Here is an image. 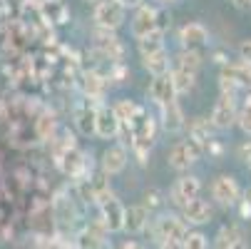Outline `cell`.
Segmentation results:
<instances>
[{"instance_id":"f546056e","label":"cell","mask_w":251,"mask_h":249,"mask_svg":"<svg viewBox=\"0 0 251 249\" xmlns=\"http://www.w3.org/2000/svg\"><path fill=\"white\" fill-rule=\"evenodd\" d=\"M239 209H241V217H251V187H246L241 192V199L236 202Z\"/></svg>"},{"instance_id":"30bf717a","label":"cell","mask_w":251,"mask_h":249,"mask_svg":"<svg viewBox=\"0 0 251 249\" xmlns=\"http://www.w3.org/2000/svg\"><path fill=\"white\" fill-rule=\"evenodd\" d=\"M157 13H159V8L147 5V3L137 8V13L132 18V35H134V40L145 38V35L157 30Z\"/></svg>"},{"instance_id":"836d02e7","label":"cell","mask_w":251,"mask_h":249,"mask_svg":"<svg viewBox=\"0 0 251 249\" xmlns=\"http://www.w3.org/2000/svg\"><path fill=\"white\" fill-rule=\"evenodd\" d=\"M120 3L125 8H139V5H145V0H120Z\"/></svg>"},{"instance_id":"e0dca14e","label":"cell","mask_w":251,"mask_h":249,"mask_svg":"<svg viewBox=\"0 0 251 249\" xmlns=\"http://www.w3.org/2000/svg\"><path fill=\"white\" fill-rule=\"evenodd\" d=\"M145 60V70L152 75V78H159V75H169L172 73V60H169V53L167 50H159L154 55H147L142 57Z\"/></svg>"},{"instance_id":"2e32d148","label":"cell","mask_w":251,"mask_h":249,"mask_svg":"<svg viewBox=\"0 0 251 249\" xmlns=\"http://www.w3.org/2000/svg\"><path fill=\"white\" fill-rule=\"evenodd\" d=\"M187 130H189V139L197 142V145L201 147V152L209 150V145L214 142V127H211V122H209L206 117H194V120H189V122H187Z\"/></svg>"},{"instance_id":"4dcf8cb0","label":"cell","mask_w":251,"mask_h":249,"mask_svg":"<svg viewBox=\"0 0 251 249\" xmlns=\"http://www.w3.org/2000/svg\"><path fill=\"white\" fill-rule=\"evenodd\" d=\"M236 53H239V60H244V62L251 65V38H244V40L239 43Z\"/></svg>"},{"instance_id":"9c48e42d","label":"cell","mask_w":251,"mask_h":249,"mask_svg":"<svg viewBox=\"0 0 251 249\" xmlns=\"http://www.w3.org/2000/svg\"><path fill=\"white\" fill-rule=\"evenodd\" d=\"M199 192H201V180H199V177H197V174H182V177L174 182L169 197H172V202H174L176 207H182V204H187L189 199H197Z\"/></svg>"},{"instance_id":"44dd1931","label":"cell","mask_w":251,"mask_h":249,"mask_svg":"<svg viewBox=\"0 0 251 249\" xmlns=\"http://www.w3.org/2000/svg\"><path fill=\"white\" fill-rule=\"evenodd\" d=\"M137 48H139V55H142V57L164 50V32H162V30H154V32L145 35V38H139V40H137Z\"/></svg>"},{"instance_id":"f1b7e54d","label":"cell","mask_w":251,"mask_h":249,"mask_svg":"<svg viewBox=\"0 0 251 249\" xmlns=\"http://www.w3.org/2000/svg\"><path fill=\"white\" fill-rule=\"evenodd\" d=\"M52 132H55V120H52L50 115H43V117L38 120V135H40L43 139H52Z\"/></svg>"},{"instance_id":"9a60e30c","label":"cell","mask_w":251,"mask_h":249,"mask_svg":"<svg viewBox=\"0 0 251 249\" xmlns=\"http://www.w3.org/2000/svg\"><path fill=\"white\" fill-rule=\"evenodd\" d=\"M125 167H127V150L122 145H112L102 152V172L107 177L120 174Z\"/></svg>"},{"instance_id":"83f0119b","label":"cell","mask_w":251,"mask_h":249,"mask_svg":"<svg viewBox=\"0 0 251 249\" xmlns=\"http://www.w3.org/2000/svg\"><path fill=\"white\" fill-rule=\"evenodd\" d=\"M179 249H209V239L201 232H187V237L182 239Z\"/></svg>"},{"instance_id":"ac0fdd59","label":"cell","mask_w":251,"mask_h":249,"mask_svg":"<svg viewBox=\"0 0 251 249\" xmlns=\"http://www.w3.org/2000/svg\"><path fill=\"white\" fill-rule=\"evenodd\" d=\"M162 125L167 132H182L187 127V120L179 110V102H172L167 108H162Z\"/></svg>"},{"instance_id":"7402d4cb","label":"cell","mask_w":251,"mask_h":249,"mask_svg":"<svg viewBox=\"0 0 251 249\" xmlns=\"http://www.w3.org/2000/svg\"><path fill=\"white\" fill-rule=\"evenodd\" d=\"M169 78H172V85H174L176 95H184V92L194 90V85H197V75H194V73H187V70H176V67H172Z\"/></svg>"},{"instance_id":"7a4b0ae2","label":"cell","mask_w":251,"mask_h":249,"mask_svg":"<svg viewBox=\"0 0 251 249\" xmlns=\"http://www.w3.org/2000/svg\"><path fill=\"white\" fill-rule=\"evenodd\" d=\"M199 157H201V147L197 145L194 139L187 137V139H179V142H174V145H172V150L167 155V162L176 172H187L192 165L199 162Z\"/></svg>"},{"instance_id":"8992f818","label":"cell","mask_w":251,"mask_h":249,"mask_svg":"<svg viewBox=\"0 0 251 249\" xmlns=\"http://www.w3.org/2000/svg\"><path fill=\"white\" fill-rule=\"evenodd\" d=\"M211 199L217 202L219 207H234V204L241 199L239 182L234 180L231 174H219V177H214V182H211Z\"/></svg>"},{"instance_id":"484cf974","label":"cell","mask_w":251,"mask_h":249,"mask_svg":"<svg viewBox=\"0 0 251 249\" xmlns=\"http://www.w3.org/2000/svg\"><path fill=\"white\" fill-rule=\"evenodd\" d=\"M82 92L87 95V97H102V92H104V78L102 75H97V73H85L82 75Z\"/></svg>"},{"instance_id":"4316f807","label":"cell","mask_w":251,"mask_h":249,"mask_svg":"<svg viewBox=\"0 0 251 249\" xmlns=\"http://www.w3.org/2000/svg\"><path fill=\"white\" fill-rule=\"evenodd\" d=\"M236 125L241 127L244 135L251 137V90L246 92L244 102H241V108H239V117H236Z\"/></svg>"},{"instance_id":"5b68a950","label":"cell","mask_w":251,"mask_h":249,"mask_svg":"<svg viewBox=\"0 0 251 249\" xmlns=\"http://www.w3.org/2000/svg\"><path fill=\"white\" fill-rule=\"evenodd\" d=\"M125 15H127V8L120 0H100V3H95V23L102 30L115 32L125 23Z\"/></svg>"},{"instance_id":"8d00e7d4","label":"cell","mask_w":251,"mask_h":249,"mask_svg":"<svg viewBox=\"0 0 251 249\" xmlns=\"http://www.w3.org/2000/svg\"><path fill=\"white\" fill-rule=\"evenodd\" d=\"M159 5H169V3H174V0H157Z\"/></svg>"},{"instance_id":"52a82bcc","label":"cell","mask_w":251,"mask_h":249,"mask_svg":"<svg viewBox=\"0 0 251 249\" xmlns=\"http://www.w3.org/2000/svg\"><path fill=\"white\" fill-rule=\"evenodd\" d=\"M179 43H182V50L201 53L209 45V30H206V25H201L197 20L182 25V30H179Z\"/></svg>"},{"instance_id":"277c9868","label":"cell","mask_w":251,"mask_h":249,"mask_svg":"<svg viewBox=\"0 0 251 249\" xmlns=\"http://www.w3.org/2000/svg\"><path fill=\"white\" fill-rule=\"evenodd\" d=\"M236 117H239V108H236V97H229V95H219L217 102H214V108H211V127L214 130H231L236 125Z\"/></svg>"},{"instance_id":"d6a6232c","label":"cell","mask_w":251,"mask_h":249,"mask_svg":"<svg viewBox=\"0 0 251 249\" xmlns=\"http://www.w3.org/2000/svg\"><path fill=\"white\" fill-rule=\"evenodd\" d=\"M231 5L239 10H251V0H231Z\"/></svg>"},{"instance_id":"e575fe53","label":"cell","mask_w":251,"mask_h":249,"mask_svg":"<svg viewBox=\"0 0 251 249\" xmlns=\"http://www.w3.org/2000/svg\"><path fill=\"white\" fill-rule=\"evenodd\" d=\"M122 249H145V244H139V242H134V239H127V242L122 244Z\"/></svg>"},{"instance_id":"d590c367","label":"cell","mask_w":251,"mask_h":249,"mask_svg":"<svg viewBox=\"0 0 251 249\" xmlns=\"http://www.w3.org/2000/svg\"><path fill=\"white\" fill-rule=\"evenodd\" d=\"M229 249H249V244L241 239V242H236V244H234V247H229Z\"/></svg>"},{"instance_id":"74e56055","label":"cell","mask_w":251,"mask_h":249,"mask_svg":"<svg viewBox=\"0 0 251 249\" xmlns=\"http://www.w3.org/2000/svg\"><path fill=\"white\" fill-rule=\"evenodd\" d=\"M246 165H249V169H251V157H249V160H246Z\"/></svg>"},{"instance_id":"ffe728a7","label":"cell","mask_w":251,"mask_h":249,"mask_svg":"<svg viewBox=\"0 0 251 249\" xmlns=\"http://www.w3.org/2000/svg\"><path fill=\"white\" fill-rule=\"evenodd\" d=\"M95 115H97V110L90 108V105H80L75 110V125H77L80 135H85V137L95 135Z\"/></svg>"},{"instance_id":"7c38bea8","label":"cell","mask_w":251,"mask_h":249,"mask_svg":"<svg viewBox=\"0 0 251 249\" xmlns=\"http://www.w3.org/2000/svg\"><path fill=\"white\" fill-rule=\"evenodd\" d=\"M222 78L234 83L239 90H251V65L244 60H231L222 65Z\"/></svg>"},{"instance_id":"cb8c5ba5","label":"cell","mask_w":251,"mask_h":249,"mask_svg":"<svg viewBox=\"0 0 251 249\" xmlns=\"http://www.w3.org/2000/svg\"><path fill=\"white\" fill-rule=\"evenodd\" d=\"M174 67L176 70H187V73H194L201 67V53H189V50H182L176 57H174Z\"/></svg>"},{"instance_id":"6da1fadb","label":"cell","mask_w":251,"mask_h":249,"mask_svg":"<svg viewBox=\"0 0 251 249\" xmlns=\"http://www.w3.org/2000/svg\"><path fill=\"white\" fill-rule=\"evenodd\" d=\"M187 232L189 227L179 215H162L154 220V239L159 247H179Z\"/></svg>"},{"instance_id":"d6986e66","label":"cell","mask_w":251,"mask_h":249,"mask_svg":"<svg viewBox=\"0 0 251 249\" xmlns=\"http://www.w3.org/2000/svg\"><path fill=\"white\" fill-rule=\"evenodd\" d=\"M241 239H244V232H241L239 224H224L217 232V237H214V249H229Z\"/></svg>"},{"instance_id":"5bb4252c","label":"cell","mask_w":251,"mask_h":249,"mask_svg":"<svg viewBox=\"0 0 251 249\" xmlns=\"http://www.w3.org/2000/svg\"><path fill=\"white\" fill-rule=\"evenodd\" d=\"M150 215L152 212L145 207V204H132V207H125V232L129 234H139L150 227Z\"/></svg>"},{"instance_id":"3957f363","label":"cell","mask_w":251,"mask_h":249,"mask_svg":"<svg viewBox=\"0 0 251 249\" xmlns=\"http://www.w3.org/2000/svg\"><path fill=\"white\" fill-rule=\"evenodd\" d=\"M102 212V224L107 227V232H122L125 229V207L120 204V199H115L112 190H107L102 194L95 197Z\"/></svg>"},{"instance_id":"f35d334b","label":"cell","mask_w":251,"mask_h":249,"mask_svg":"<svg viewBox=\"0 0 251 249\" xmlns=\"http://www.w3.org/2000/svg\"><path fill=\"white\" fill-rule=\"evenodd\" d=\"M87 3H100V0H87Z\"/></svg>"},{"instance_id":"603a6c76","label":"cell","mask_w":251,"mask_h":249,"mask_svg":"<svg viewBox=\"0 0 251 249\" xmlns=\"http://www.w3.org/2000/svg\"><path fill=\"white\" fill-rule=\"evenodd\" d=\"M60 165H62V169H65L67 174L77 177V174H80V169H82V165H85V160H82L80 150H75V147H67V150L62 152V160H60Z\"/></svg>"},{"instance_id":"4fadbf2b","label":"cell","mask_w":251,"mask_h":249,"mask_svg":"<svg viewBox=\"0 0 251 249\" xmlns=\"http://www.w3.org/2000/svg\"><path fill=\"white\" fill-rule=\"evenodd\" d=\"M117 132H120V120L115 117L112 108H107V105L97 108V115H95V135L102 137V139H115Z\"/></svg>"},{"instance_id":"ba28073f","label":"cell","mask_w":251,"mask_h":249,"mask_svg":"<svg viewBox=\"0 0 251 249\" xmlns=\"http://www.w3.org/2000/svg\"><path fill=\"white\" fill-rule=\"evenodd\" d=\"M179 209H182V215H179V217L184 220V224H187V227H201V224H209V222H211V217H214L211 204H209L206 199H201V197L189 199L187 204H182Z\"/></svg>"},{"instance_id":"8fae6325","label":"cell","mask_w":251,"mask_h":249,"mask_svg":"<svg viewBox=\"0 0 251 249\" xmlns=\"http://www.w3.org/2000/svg\"><path fill=\"white\" fill-rule=\"evenodd\" d=\"M147 97L152 102H157L159 108H167V105L176 102V90L172 85V78L169 75H159V78H152L150 87H147Z\"/></svg>"},{"instance_id":"1f68e13d","label":"cell","mask_w":251,"mask_h":249,"mask_svg":"<svg viewBox=\"0 0 251 249\" xmlns=\"http://www.w3.org/2000/svg\"><path fill=\"white\" fill-rule=\"evenodd\" d=\"M249 157H251V139H249V142H244V145L239 147V160H244V162H246Z\"/></svg>"},{"instance_id":"d4e9b609","label":"cell","mask_w":251,"mask_h":249,"mask_svg":"<svg viewBox=\"0 0 251 249\" xmlns=\"http://www.w3.org/2000/svg\"><path fill=\"white\" fill-rule=\"evenodd\" d=\"M112 112H115V117L120 120V125H132V120L137 117L139 108H137L132 100H120V102L112 105Z\"/></svg>"}]
</instances>
